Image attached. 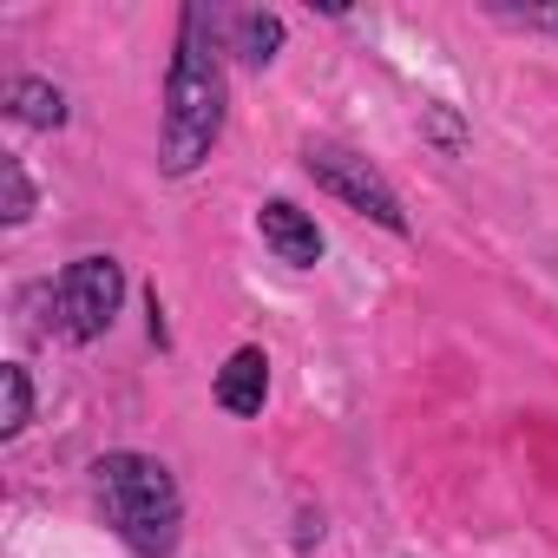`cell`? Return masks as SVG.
Returning <instances> with one entry per match:
<instances>
[{
	"mask_svg": "<svg viewBox=\"0 0 558 558\" xmlns=\"http://www.w3.org/2000/svg\"><path fill=\"white\" fill-rule=\"evenodd\" d=\"M303 165H310V178H316L323 191H336L342 204H355V210H362V217H375L381 230L408 236V210H401L395 184H388L368 158H355V151H342V145H310V151H303Z\"/></svg>",
	"mask_w": 558,
	"mask_h": 558,
	"instance_id": "4",
	"label": "cell"
},
{
	"mask_svg": "<svg viewBox=\"0 0 558 558\" xmlns=\"http://www.w3.org/2000/svg\"><path fill=\"white\" fill-rule=\"evenodd\" d=\"M545 21H551V27H558V14H545Z\"/></svg>",
	"mask_w": 558,
	"mask_h": 558,
	"instance_id": "12",
	"label": "cell"
},
{
	"mask_svg": "<svg viewBox=\"0 0 558 558\" xmlns=\"http://www.w3.org/2000/svg\"><path fill=\"white\" fill-rule=\"evenodd\" d=\"M217 21L204 8H184V34H178V60L165 80V132H158V165L171 178L197 171L223 132V66H217Z\"/></svg>",
	"mask_w": 558,
	"mask_h": 558,
	"instance_id": "1",
	"label": "cell"
},
{
	"mask_svg": "<svg viewBox=\"0 0 558 558\" xmlns=\"http://www.w3.org/2000/svg\"><path fill=\"white\" fill-rule=\"evenodd\" d=\"M427 132H434L447 151H460V125H453V112H440V106H434V112H427Z\"/></svg>",
	"mask_w": 558,
	"mask_h": 558,
	"instance_id": "11",
	"label": "cell"
},
{
	"mask_svg": "<svg viewBox=\"0 0 558 558\" xmlns=\"http://www.w3.org/2000/svg\"><path fill=\"white\" fill-rule=\"evenodd\" d=\"M256 230H263V243H269L276 256L296 263V269H310V263L323 256V230H316V217L296 210L290 197H269V204L256 210Z\"/></svg>",
	"mask_w": 558,
	"mask_h": 558,
	"instance_id": "5",
	"label": "cell"
},
{
	"mask_svg": "<svg viewBox=\"0 0 558 558\" xmlns=\"http://www.w3.org/2000/svg\"><path fill=\"white\" fill-rule=\"evenodd\" d=\"M93 493H99L106 525L138 558H171L178 551L184 499H178V480H171L165 460H151V453H106L93 466Z\"/></svg>",
	"mask_w": 558,
	"mask_h": 558,
	"instance_id": "2",
	"label": "cell"
},
{
	"mask_svg": "<svg viewBox=\"0 0 558 558\" xmlns=\"http://www.w3.org/2000/svg\"><path fill=\"white\" fill-rule=\"evenodd\" d=\"M230 47H236V60L269 66L276 47H283V21L276 14H230Z\"/></svg>",
	"mask_w": 558,
	"mask_h": 558,
	"instance_id": "7",
	"label": "cell"
},
{
	"mask_svg": "<svg viewBox=\"0 0 558 558\" xmlns=\"http://www.w3.org/2000/svg\"><path fill=\"white\" fill-rule=\"evenodd\" d=\"M0 381H8V414H0V434H21L34 421V388H27V368H0Z\"/></svg>",
	"mask_w": 558,
	"mask_h": 558,
	"instance_id": "9",
	"label": "cell"
},
{
	"mask_svg": "<svg viewBox=\"0 0 558 558\" xmlns=\"http://www.w3.org/2000/svg\"><path fill=\"white\" fill-rule=\"evenodd\" d=\"M0 184H8V223H27L34 217V184H27V171H21V158H0Z\"/></svg>",
	"mask_w": 558,
	"mask_h": 558,
	"instance_id": "10",
	"label": "cell"
},
{
	"mask_svg": "<svg viewBox=\"0 0 558 558\" xmlns=\"http://www.w3.org/2000/svg\"><path fill=\"white\" fill-rule=\"evenodd\" d=\"M263 395H269V362L263 349H236L223 368H217V401L230 414H263Z\"/></svg>",
	"mask_w": 558,
	"mask_h": 558,
	"instance_id": "6",
	"label": "cell"
},
{
	"mask_svg": "<svg viewBox=\"0 0 558 558\" xmlns=\"http://www.w3.org/2000/svg\"><path fill=\"white\" fill-rule=\"evenodd\" d=\"M8 99H14V119H27V125H47V132L66 125V93L47 86V80H14Z\"/></svg>",
	"mask_w": 558,
	"mask_h": 558,
	"instance_id": "8",
	"label": "cell"
},
{
	"mask_svg": "<svg viewBox=\"0 0 558 558\" xmlns=\"http://www.w3.org/2000/svg\"><path fill=\"white\" fill-rule=\"evenodd\" d=\"M119 296H125V269L112 256H80L53 283V329L66 342H99L119 316Z\"/></svg>",
	"mask_w": 558,
	"mask_h": 558,
	"instance_id": "3",
	"label": "cell"
}]
</instances>
